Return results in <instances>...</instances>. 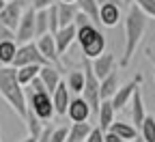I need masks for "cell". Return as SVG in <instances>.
Returning <instances> with one entry per match:
<instances>
[{"label": "cell", "mask_w": 155, "mask_h": 142, "mask_svg": "<svg viewBox=\"0 0 155 142\" xmlns=\"http://www.w3.org/2000/svg\"><path fill=\"white\" fill-rule=\"evenodd\" d=\"M80 13V7L71 2H58V17H61V28L75 24V17Z\"/></svg>", "instance_id": "18"}, {"label": "cell", "mask_w": 155, "mask_h": 142, "mask_svg": "<svg viewBox=\"0 0 155 142\" xmlns=\"http://www.w3.org/2000/svg\"><path fill=\"white\" fill-rule=\"evenodd\" d=\"M121 19V5H101L99 7V22L108 28H114Z\"/></svg>", "instance_id": "15"}, {"label": "cell", "mask_w": 155, "mask_h": 142, "mask_svg": "<svg viewBox=\"0 0 155 142\" xmlns=\"http://www.w3.org/2000/svg\"><path fill=\"white\" fill-rule=\"evenodd\" d=\"M88 22H93V19H91L86 13H82V11L78 13V17H75V26H78V28H80V26H84V24H88Z\"/></svg>", "instance_id": "36"}, {"label": "cell", "mask_w": 155, "mask_h": 142, "mask_svg": "<svg viewBox=\"0 0 155 142\" xmlns=\"http://www.w3.org/2000/svg\"><path fill=\"white\" fill-rule=\"evenodd\" d=\"M82 65H84V75H86V84H84V91H82V97L88 101V106L93 110V116L99 114V108H101V80L95 75L93 71V65L88 58H82Z\"/></svg>", "instance_id": "4"}, {"label": "cell", "mask_w": 155, "mask_h": 142, "mask_svg": "<svg viewBox=\"0 0 155 142\" xmlns=\"http://www.w3.org/2000/svg\"><path fill=\"white\" fill-rule=\"evenodd\" d=\"M142 73H136V78H131L127 84H123L119 91H116V95L112 97V106H114V110H123L129 101L134 99V95H136V91L140 88V84H142Z\"/></svg>", "instance_id": "8"}, {"label": "cell", "mask_w": 155, "mask_h": 142, "mask_svg": "<svg viewBox=\"0 0 155 142\" xmlns=\"http://www.w3.org/2000/svg\"><path fill=\"white\" fill-rule=\"evenodd\" d=\"M48 32H50V13H48V9L37 11V39L48 35Z\"/></svg>", "instance_id": "29"}, {"label": "cell", "mask_w": 155, "mask_h": 142, "mask_svg": "<svg viewBox=\"0 0 155 142\" xmlns=\"http://www.w3.org/2000/svg\"><path fill=\"white\" fill-rule=\"evenodd\" d=\"M84 84H86V75H84V71H71V73H69V78H67V86H69L71 93L82 95Z\"/></svg>", "instance_id": "25"}, {"label": "cell", "mask_w": 155, "mask_h": 142, "mask_svg": "<svg viewBox=\"0 0 155 142\" xmlns=\"http://www.w3.org/2000/svg\"><path fill=\"white\" fill-rule=\"evenodd\" d=\"M91 131H93V125L91 123H73L69 127L67 142H86V138H88Z\"/></svg>", "instance_id": "21"}, {"label": "cell", "mask_w": 155, "mask_h": 142, "mask_svg": "<svg viewBox=\"0 0 155 142\" xmlns=\"http://www.w3.org/2000/svg\"><path fill=\"white\" fill-rule=\"evenodd\" d=\"M39 78L43 80V84H45V88H48L50 95L58 88V84L63 82V80H61V73H58V67H54V65L41 67V73H39Z\"/></svg>", "instance_id": "16"}, {"label": "cell", "mask_w": 155, "mask_h": 142, "mask_svg": "<svg viewBox=\"0 0 155 142\" xmlns=\"http://www.w3.org/2000/svg\"><path fill=\"white\" fill-rule=\"evenodd\" d=\"M39 73H41V65H26V67L17 69V78L22 82V86H30L32 80L39 78Z\"/></svg>", "instance_id": "24"}, {"label": "cell", "mask_w": 155, "mask_h": 142, "mask_svg": "<svg viewBox=\"0 0 155 142\" xmlns=\"http://www.w3.org/2000/svg\"><path fill=\"white\" fill-rule=\"evenodd\" d=\"M30 91H32V93H48V88H45V84H43V80H41V78L32 80V84H30Z\"/></svg>", "instance_id": "35"}, {"label": "cell", "mask_w": 155, "mask_h": 142, "mask_svg": "<svg viewBox=\"0 0 155 142\" xmlns=\"http://www.w3.org/2000/svg\"><path fill=\"white\" fill-rule=\"evenodd\" d=\"M28 110L41 118L43 123L52 121V116L56 114V108H54V101H52V95L50 93H32L28 95Z\"/></svg>", "instance_id": "6"}, {"label": "cell", "mask_w": 155, "mask_h": 142, "mask_svg": "<svg viewBox=\"0 0 155 142\" xmlns=\"http://www.w3.org/2000/svg\"><path fill=\"white\" fill-rule=\"evenodd\" d=\"M67 116L71 118V123H88V118L93 116V110L88 106V101L82 95H78V97L71 99L69 110H67Z\"/></svg>", "instance_id": "10"}, {"label": "cell", "mask_w": 155, "mask_h": 142, "mask_svg": "<svg viewBox=\"0 0 155 142\" xmlns=\"http://www.w3.org/2000/svg\"><path fill=\"white\" fill-rule=\"evenodd\" d=\"M119 88H121L119 86V73L112 71L108 78L101 80V99H112Z\"/></svg>", "instance_id": "23"}, {"label": "cell", "mask_w": 155, "mask_h": 142, "mask_svg": "<svg viewBox=\"0 0 155 142\" xmlns=\"http://www.w3.org/2000/svg\"><path fill=\"white\" fill-rule=\"evenodd\" d=\"M52 5H56V0H32V7L37 11H43V9H50Z\"/></svg>", "instance_id": "34"}, {"label": "cell", "mask_w": 155, "mask_h": 142, "mask_svg": "<svg viewBox=\"0 0 155 142\" xmlns=\"http://www.w3.org/2000/svg\"><path fill=\"white\" fill-rule=\"evenodd\" d=\"M144 30H147V13L138 5H131L125 17V50L121 56V67H127L131 63V58L144 37Z\"/></svg>", "instance_id": "2"}, {"label": "cell", "mask_w": 155, "mask_h": 142, "mask_svg": "<svg viewBox=\"0 0 155 142\" xmlns=\"http://www.w3.org/2000/svg\"><path fill=\"white\" fill-rule=\"evenodd\" d=\"M2 41H17V35H15V30H11L9 26L0 22V43Z\"/></svg>", "instance_id": "32"}, {"label": "cell", "mask_w": 155, "mask_h": 142, "mask_svg": "<svg viewBox=\"0 0 155 142\" xmlns=\"http://www.w3.org/2000/svg\"><path fill=\"white\" fill-rule=\"evenodd\" d=\"M15 35H17V43L19 45H22V43H30L32 39L37 37V9L32 5L26 7L22 19H19V26H17Z\"/></svg>", "instance_id": "7"}, {"label": "cell", "mask_w": 155, "mask_h": 142, "mask_svg": "<svg viewBox=\"0 0 155 142\" xmlns=\"http://www.w3.org/2000/svg\"><path fill=\"white\" fill-rule=\"evenodd\" d=\"M19 142H39V138H35V136H28V138H24V140H19Z\"/></svg>", "instance_id": "40"}, {"label": "cell", "mask_w": 155, "mask_h": 142, "mask_svg": "<svg viewBox=\"0 0 155 142\" xmlns=\"http://www.w3.org/2000/svg\"><path fill=\"white\" fill-rule=\"evenodd\" d=\"M24 11H26L24 0H11V2H7V7L0 11V22H2L5 26H9L11 30H17Z\"/></svg>", "instance_id": "9"}, {"label": "cell", "mask_w": 155, "mask_h": 142, "mask_svg": "<svg viewBox=\"0 0 155 142\" xmlns=\"http://www.w3.org/2000/svg\"><path fill=\"white\" fill-rule=\"evenodd\" d=\"M26 65H52L50 60L41 54V50H39L37 41H30V43H22L17 48V54H15V60H13V67L19 69V67H26Z\"/></svg>", "instance_id": "5"}, {"label": "cell", "mask_w": 155, "mask_h": 142, "mask_svg": "<svg viewBox=\"0 0 155 142\" xmlns=\"http://www.w3.org/2000/svg\"><path fill=\"white\" fill-rule=\"evenodd\" d=\"M0 95L7 104L13 108V112L26 121L28 116V97L26 91L22 86L17 78V69L15 67H0Z\"/></svg>", "instance_id": "1"}, {"label": "cell", "mask_w": 155, "mask_h": 142, "mask_svg": "<svg viewBox=\"0 0 155 142\" xmlns=\"http://www.w3.org/2000/svg\"><path fill=\"white\" fill-rule=\"evenodd\" d=\"M54 37H56L58 52H61V54H65V52L71 48V43H73V41H78V26H75V24L65 26V28H61V30H58Z\"/></svg>", "instance_id": "14"}, {"label": "cell", "mask_w": 155, "mask_h": 142, "mask_svg": "<svg viewBox=\"0 0 155 142\" xmlns=\"http://www.w3.org/2000/svg\"><path fill=\"white\" fill-rule=\"evenodd\" d=\"M82 13H86L93 22H99V2L97 0H78L75 2Z\"/></svg>", "instance_id": "26"}, {"label": "cell", "mask_w": 155, "mask_h": 142, "mask_svg": "<svg viewBox=\"0 0 155 142\" xmlns=\"http://www.w3.org/2000/svg\"><path fill=\"white\" fill-rule=\"evenodd\" d=\"M140 136H142V140L144 142H155V116L151 114H147V118H144V123H142V127H140Z\"/></svg>", "instance_id": "28"}, {"label": "cell", "mask_w": 155, "mask_h": 142, "mask_svg": "<svg viewBox=\"0 0 155 142\" xmlns=\"http://www.w3.org/2000/svg\"><path fill=\"white\" fill-rule=\"evenodd\" d=\"M69 138V127H54L50 142H67Z\"/></svg>", "instance_id": "30"}, {"label": "cell", "mask_w": 155, "mask_h": 142, "mask_svg": "<svg viewBox=\"0 0 155 142\" xmlns=\"http://www.w3.org/2000/svg\"><path fill=\"white\" fill-rule=\"evenodd\" d=\"M97 2H99V7H101V5H121L123 0H97Z\"/></svg>", "instance_id": "38"}, {"label": "cell", "mask_w": 155, "mask_h": 142, "mask_svg": "<svg viewBox=\"0 0 155 142\" xmlns=\"http://www.w3.org/2000/svg\"><path fill=\"white\" fill-rule=\"evenodd\" d=\"M114 106H112V99H104L101 101V108H99V114H97V123L104 131H108L114 123Z\"/></svg>", "instance_id": "17"}, {"label": "cell", "mask_w": 155, "mask_h": 142, "mask_svg": "<svg viewBox=\"0 0 155 142\" xmlns=\"http://www.w3.org/2000/svg\"><path fill=\"white\" fill-rule=\"evenodd\" d=\"M106 142H125L121 136H116L114 131H106Z\"/></svg>", "instance_id": "37"}, {"label": "cell", "mask_w": 155, "mask_h": 142, "mask_svg": "<svg viewBox=\"0 0 155 142\" xmlns=\"http://www.w3.org/2000/svg\"><path fill=\"white\" fill-rule=\"evenodd\" d=\"M17 48H19L17 41H2L0 43V67H13Z\"/></svg>", "instance_id": "20"}, {"label": "cell", "mask_w": 155, "mask_h": 142, "mask_svg": "<svg viewBox=\"0 0 155 142\" xmlns=\"http://www.w3.org/2000/svg\"><path fill=\"white\" fill-rule=\"evenodd\" d=\"M123 2H125V5H129V7H131V5H134V2H136V0H123Z\"/></svg>", "instance_id": "42"}, {"label": "cell", "mask_w": 155, "mask_h": 142, "mask_svg": "<svg viewBox=\"0 0 155 142\" xmlns=\"http://www.w3.org/2000/svg\"><path fill=\"white\" fill-rule=\"evenodd\" d=\"M5 7H7V0H0V11H2Z\"/></svg>", "instance_id": "41"}, {"label": "cell", "mask_w": 155, "mask_h": 142, "mask_svg": "<svg viewBox=\"0 0 155 142\" xmlns=\"http://www.w3.org/2000/svg\"><path fill=\"white\" fill-rule=\"evenodd\" d=\"M131 118H134L136 127H138V131H140V127H142V123H144V118H147V114H144V101H142L140 88L136 91V95H134V99H131Z\"/></svg>", "instance_id": "19"}, {"label": "cell", "mask_w": 155, "mask_h": 142, "mask_svg": "<svg viewBox=\"0 0 155 142\" xmlns=\"http://www.w3.org/2000/svg\"><path fill=\"white\" fill-rule=\"evenodd\" d=\"M7 2H11V0H7Z\"/></svg>", "instance_id": "44"}, {"label": "cell", "mask_w": 155, "mask_h": 142, "mask_svg": "<svg viewBox=\"0 0 155 142\" xmlns=\"http://www.w3.org/2000/svg\"><path fill=\"white\" fill-rule=\"evenodd\" d=\"M61 2H71V5H75V2H78V0H61Z\"/></svg>", "instance_id": "43"}, {"label": "cell", "mask_w": 155, "mask_h": 142, "mask_svg": "<svg viewBox=\"0 0 155 142\" xmlns=\"http://www.w3.org/2000/svg\"><path fill=\"white\" fill-rule=\"evenodd\" d=\"M69 86L67 82H61L58 88L52 93V101H54V108H56V114L58 116H67V110H69V104H71V97H69Z\"/></svg>", "instance_id": "12"}, {"label": "cell", "mask_w": 155, "mask_h": 142, "mask_svg": "<svg viewBox=\"0 0 155 142\" xmlns=\"http://www.w3.org/2000/svg\"><path fill=\"white\" fill-rule=\"evenodd\" d=\"M78 43H80V50H82V58L95 60L101 54H106V35L93 22L78 28Z\"/></svg>", "instance_id": "3"}, {"label": "cell", "mask_w": 155, "mask_h": 142, "mask_svg": "<svg viewBox=\"0 0 155 142\" xmlns=\"http://www.w3.org/2000/svg\"><path fill=\"white\" fill-rule=\"evenodd\" d=\"M26 127H28V134L35 136V138H39V136L43 134V129H45L43 121H41V118H37L30 110H28V116H26Z\"/></svg>", "instance_id": "27"}, {"label": "cell", "mask_w": 155, "mask_h": 142, "mask_svg": "<svg viewBox=\"0 0 155 142\" xmlns=\"http://www.w3.org/2000/svg\"><path fill=\"white\" fill-rule=\"evenodd\" d=\"M147 54H149V58H151V60H155V45H151V48L147 50Z\"/></svg>", "instance_id": "39"}, {"label": "cell", "mask_w": 155, "mask_h": 142, "mask_svg": "<svg viewBox=\"0 0 155 142\" xmlns=\"http://www.w3.org/2000/svg\"><path fill=\"white\" fill-rule=\"evenodd\" d=\"M136 5L147 13V17L155 19V0H136Z\"/></svg>", "instance_id": "31"}, {"label": "cell", "mask_w": 155, "mask_h": 142, "mask_svg": "<svg viewBox=\"0 0 155 142\" xmlns=\"http://www.w3.org/2000/svg\"><path fill=\"white\" fill-rule=\"evenodd\" d=\"M91 65H93V71H95V75L99 78V80H104V78H108L112 71H116V69H114V67H116V60H114L112 54H101L99 58L91 60Z\"/></svg>", "instance_id": "13"}, {"label": "cell", "mask_w": 155, "mask_h": 142, "mask_svg": "<svg viewBox=\"0 0 155 142\" xmlns=\"http://www.w3.org/2000/svg\"><path fill=\"white\" fill-rule=\"evenodd\" d=\"M37 45H39V50H41V54L50 60L54 67L61 65V52H58L56 37H54L52 32H48V35H43V37H39V39H37Z\"/></svg>", "instance_id": "11"}, {"label": "cell", "mask_w": 155, "mask_h": 142, "mask_svg": "<svg viewBox=\"0 0 155 142\" xmlns=\"http://www.w3.org/2000/svg\"><path fill=\"white\" fill-rule=\"evenodd\" d=\"M108 131H114L116 136H121L125 142H131L136 136H138V127H134V125H129V123H123V121H114L112 127H110Z\"/></svg>", "instance_id": "22"}, {"label": "cell", "mask_w": 155, "mask_h": 142, "mask_svg": "<svg viewBox=\"0 0 155 142\" xmlns=\"http://www.w3.org/2000/svg\"><path fill=\"white\" fill-rule=\"evenodd\" d=\"M86 142H106V131H104L99 125H95V127H93V131L88 134Z\"/></svg>", "instance_id": "33"}]
</instances>
